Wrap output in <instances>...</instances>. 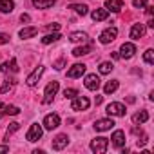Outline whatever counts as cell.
<instances>
[{
	"label": "cell",
	"mask_w": 154,
	"mask_h": 154,
	"mask_svg": "<svg viewBox=\"0 0 154 154\" xmlns=\"http://www.w3.org/2000/svg\"><path fill=\"white\" fill-rule=\"evenodd\" d=\"M112 127H114L112 116H111V118H102V120H96V122H94V131H98V132H103V131H111Z\"/></svg>",
	"instance_id": "8fae6325"
},
{
	"label": "cell",
	"mask_w": 154,
	"mask_h": 154,
	"mask_svg": "<svg viewBox=\"0 0 154 154\" xmlns=\"http://www.w3.org/2000/svg\"><path fill=\"white\" fill-rule=\"evenodd\" d=\"M36 33H38V29H36V27H33V26H29V27H24V29H20V31H18V36H20L22 40H27V38H33V36H36Z\"/></svg>",
	"instance_id": "d6986e66"
},
{
	"label": "cell",
	"mask_w": 154,
	"mask_h": 154,
	"mask_svg": "<svg viewBox=\"0 0 154 154\" xmlns=\"http://www.w3.org/2000/svg\"><path fill=\"white\" fill-rule=\"evenodd\" d=\"M143 62L145 63H154V49H147L145 53H143Z\"/></svg>",
	"instance_id": "f1b7e54d"
},
{
	"label": "cell",
	"mask_w": 154,
	"mask_h": 154,
	"mask_svg": "<svg viewBox=\"0 0 154 154\" xmlns=\"http://www.w3.org/2000/svg\"><path fill=\"white\" fill-rule=\"evenodd\" d=\"M58 89H60V84H58V82H49V84H47V87H45V91H44V103H45V105L53 102V98L56 96Z\"/></svg>",
	"instance_id": "5b68a950"
},
{
	"label": "cell",
	"mask_w": 154,
	"mask_h": 154,
	"mask_svg": "<svg viewBox=\"0 0 154 154\" xmlns=\"http://www.w3.org/2000/svg\"><path fill=\"white\" fill-rule=\"evenodd\" d=\"M132 6L136 9H143V8H147V0H132Z\"/></svg>",
	"instance_id": "1f68e13d"
},
{
	"label": "cell",
	"mask_w": 154,
	"mask_h": 154,
	"mask_svg": "<svg viewBox=\"0 0 154 154\" xmlns=\"http://www.w3.org/2000/svg\"><path fill=\"white\" fill-rule=\"evenodd\" d=\"M107 17H109V11L105 8H98V9H94L91 13V18L94 22H103V20H107Z\"/></svg>",
	"instance_id": "ac0fdd59"
},
{
	"label": "cell",
	"mask_w": 154,
	"mask_h": 154,
	"mask_svg": "<svg viewBox=\"0 0 154 154\" xmlns=\"http://www.w3.org/2000/svg\"><path fill=\"white\" fill-rule=\"evenodd\" d=\"M20 20H22V22H26V24H27V22H31V17H29V15H27V13H22V15H20Z\"/></svg>",
	"instance_id": "74e56055"
},
{
	"label": "cell",
	"mask_w": 154,
	"mask_h": 154,
	"mask_svg": "<svg viewBox=\"0 0 154 154\" xmlns=\"http://www.w3.org/2000/svg\"><path fill=\"white\" fill-rule=\"evenodd\" d=\"M93 51V47L89 45V44H84V45H80V47H74L72 49V54L74 56H84V54H89Z\"/></svg>",
	"instance_id": "603a6c76"
},
{
	"label": "cell",
	"mask_w": 154,
	"mask_h": 154,
	"mask_svg": "<svg viewBox=\"0 0 154 154\" xmlns=\"http://www.w3.org/2000/svg\"><path fill=\"white\" fill-rule=\"evenodd\" d=\"M147 120H149V112H147V111H140V112H136V114L132 116L134 125H141V123H145Z\"/></svg>",
	"instance_id": "7402d4cb"
},
{
	"label": "cell",
	"mask_w": 154,
	"mask_h": 154,
	"mask_svg": "<svg viewBox=\"0 0 154 154\" xmlns=\"http://www.w3.org/2000/svg\"><path fill=\"white\" fill-rule=\"evenodd\" d=\"M105 112H107L109 116H116V118H120V116H125L127 109H125V105H123L122 102H112V103L107 105Z\"/></svg>",
	"instance_id": "277c9868"
},
{
	"label": "cell",
	"mask_w": 154,
	"mask_h": 154,
	"mask_svg": "<svg viewBox=\"0 0 154 154\" xmlns=\"http://www.w3.org/2000/svg\"><path fill=\"white\" fill-rule=\"evenodd\" d=\"M0 152H9V147L8 145H0Z\"/></svg>",
	"instance_id": "60d3db41"
},
{
	"label": "cell",
	"mask_w": 154,
	"mask_h": 154,
	"mask_svg": "<svg viewBox=\"0 0 154 154\" xmlns=\"http://www.w3.org/2000/svg\"><path fill=\"white\" fill-rule=\"evenodd\" d=\"M36 9H49L56 4V0H31Z\"/></svg>",
	"instance_id": "ffe728a7"
},
{
	"label": "cell",
	"mask_w": 154,
	"mask_h": 154,
	"mask_svg": "<svg viewBox=\"0 0 154 154\" xmlns=\"http://www.w3.org/2000/svg\"><path fill=\"white\" fill-rule=\"evenodd\" d=\"M0 118H2V112H0Z\"/></svg>",
	"instance_id": "7bdbcfd3"
},
{
	"label": "cell",
	"mask_w": 154,
	"mask_h": 154,
	"mask_svg": "<svg viewBox=\"0 0 154 154\" xmlns=\"http://www.w3.org/2000/svg\"><path fill=\"white\" fill-rule=\"evenodd\" d=\"M85 69H87L85 63H74L67 71V78H82V76L85 74Z\"/></svg>",
	"instance_id": "9c48e42d"
},
{
	"label": "cell",
	"mask_w": 154,
	"mask_h": 154,
	"mask_svg": "<svg viewBox=\"0 0 154 154\" xmlns=\"http://www.w3.org/2000/svg\"><path fill=\"white\" fill-rule=\"evenodd\" d=\"M91 150L94 152V154H103L105 150H107V147H109V140L107 138H103V136H98V138H94L93 141H91Z\"/></svg>",
	"instance_id": "7a4b0ae2"
},
{
	"label": "cell",
	"mask_w": 154,
	"mask_h": 154,
	"mask_svg": "<svg viewBox=\"0 0 154 154\" xmlns=\"http://www.w3.org/2000/svg\"><path fill=\"white\" fill-rule=\"evenodd\" d=\"M44 129H47V131H53V129H56V127H60V116L58 114H54V112H51V114H45V118H44Z\"/></svg>",
	"instance_id": "ba28073f"
},
{
	"label": "cell",
	"mask_w": 154,
	"mask_h": 154,
	"mask_svg": "<svg viewBox=\"0 0 154 154\" xmlns=\"http://www.w3.org/2000/svg\"><path fill=\"white\" fill-rule=\"evenodd\" d=\"M6 107V103H2V102H0V109H4Z\"/></svg>",
	"instance_id": "b9f144b4"
},
{
	"label": "cell",
	"mask_w": 154,
	"mask_h": 154,
	"mask_svg": "<svg viewBox=\"0 0 154 154\" xmlns=\"http://www.w3.org/2000/svg\"><path fill=\"white\" fill-rule=\"evenodd\" d=\"M4 109H6L4 112H6V114H9V116H17V114L20 112V109H18L17 105H6Z\"/></svg>",
	"instance_id": "f546056e"
},
{
	"label": "cell",
	"mask_w": 154,
	"mask_h": 154,
	"mask_svg": "<svg viewBox=\"0 0 154 154\" xmlns=\"http://www.w3.org/2000/svg\"><path fill=\"white\" fill-rule=\"evenodd\" d=\"M69 40L72 42V44H87L89 42V35L87 33H82V31H74V33H71L69 35Z\"/></svg>",
	"instance_id": "2e32d148"
},
{
	"label": "cell",
	"mask_w": 154,
	"mask_h": 154,
	"mask_svg": "<svg viewBox=\"0 0 154 154\" xmlns=\"http://www.w3.org/2000/svg\"><path fill=\"white\" fill-rule=\"evenodd\" d=\"M42 134H44V127L40 123H31V127H29V131L26 134V140L31 141V143H35V141H38L42 138Z\"/></svg>",
	"instance_id": "3957f363"
},
{
	"label": "cell",
	"mask_w": 154,
	"mask_h": 154,
	"mask_svg": "<svg viewBox=\"0 0 154 154\" xmlns=\"http://www.w3.org/2000/svg\"><path fill=\"white\" fill-rule=\"evenodd\" d=\"M105 9L112 13H120L123 9V2L122 0H105Z\"/></svg>",
	"instance_id": "e0dca14e"
},
{
	"label": "cell",
	"mask_w": 154,
	"mask_h": 154,
	"mask_svg": "<svg viewBox=\"0 0 154 154\" xmlns=\"http://www.w3.org/2000/svg\"><path fill=\"white\" fill-rule=\"evenodd\" d=\"M69 145V136L67 134H58L54 140H53V149L54 150H62Z\"/></svg>",
	"instance_id": "5bb4252c"
},
{
	"label": "cell",
	"mask_w": 154,
	"mask_h": 154,
	"mask_svg": "<svg viewBox=\"0 0 154 154\" xmlns=\"http://www.w3.org/2000/svg\"><path fill=\"white\" fill-rule=\"evenodd\" d=\"M62 38V35L58 33V31H53V33H49V35H45L44 38H42V44L44 45H49V44H53V42H58Z\"/></svg>",
	"instance_id": "44dd1931"
},
{
	"label": "cell",
	"mask_w": 154,
	"mask_h": 154,
	"mask_svg": "<svg viewBox=\"0 0 154 154\" xmlns=\"http://www.w3.org/2000/svg\"><path fill=\"white\" fill-rule=\"evenodd\" d=\"M0 71H2V72H8V71H9V65H8V62H4L2 65H0Z\"/></svg>",
	"instance_id": "f35d334b"
},
{
	"label": "cell",
	"mask_w": 154,
	"mask_h": 154,
	"mask_svg": "<svg viewBox=\"0 0 154 154\" xmlns=\"http://www.w3.org/2000/svg\"><path fill=\"white\" fill-rule=\"evenodd\" d=\"M116 36H118V29L112 26V27H107V29H103L102 33H100V44H103V45H107V44H111L112 40H116Z\"/></svg>",
	"instance_id": "8992f818"
},
{
	"label": "cell",
	"mask_w": 154,
	"mask_h": 154,
	"mask_svg": "<svg viewBox=\"0 0 154 154\" xmlns=\"http://www.w3.org/2000/svg\"><path fill=\"white\" fill-rule=\"evenodd\" d=\"M111 143H112V147H116V149H122V147H125V132L123 131H114L112 132V136H111Z\"/></svg>",
	"instance_id": "7c38bea8"
},
{
	"label": "cell",
	"mask_w": 154,
	"mask_h": 154,
	"mask_svg": "<svg viewBox=\"0 0 154 154\" xmlns=\"http://www.w3.org/2000/svg\"><path fill=\"white\" fill-rule=\"evenodd\" d=\"M84 85L89 89V91H98V87H100V78L93 72V74H87L85 76V80H84Z\"/></svg>",
	"instance_id": "4fadbf2b"
},
{
	"label": "cell",
	"mask_w": 154,
	"mask_h": 154,
	"mask_svg": "<svg viewBox=\"0 0 154 154\" xmlns=\"http://www.w3.org/2000/svg\"><path fill=\"white\" fill-rule=\"evenodd\" d=\"M145 143H147V136H143V138H141V140L138 141V145H140V147H143Z\"/></svg>",
	"instance_id": "ab89813d"
},
{
	"label": "cell",
	"mask_w": 154,
	"mask_h": 154,
	"mask_svg": "<svg viewBox=\"0 0 154 154\" xmlns=\"http://www.w3.org/2000/svg\"><path fill=\"white\" fill-rule=\"evenodd\" d=\"M15 9L13 0H0V13H11Z\"/></svg>",
	"instance_id": "cb8c5ba5"
},
{
	"label": "cell",
	"mask_w": 154,
	"mask_h": 154,
	"mask_svg": "<svg viewBox=\"0 0 154 154\" xmlns=\"http://www.w3.org/2000/svg\"><path fill=\"white\" fill-rule=\"evenodd\" d=\"M69 9H72L74 13H78V15H82V17H85V15L89 13V8H87L85 4H71Z\"/></svg>",
	"instance_id": "d4e9b609"
},
{
	"label": "cell",
	"mask_w": 154,
	"mask_h": 154,
	"mask_svg": "<svg viewBox=\"0 0 154 154\" xmlns=\"http://www.w3.org/2000/svg\"><path fill=\"white\" fill-rule=\"evenodd\" d=\"M11 89H13V80H6V82L2 84V87H0V93L6 94V93H9Z\"/></svg>",
	"instance_id": "4dcf8cb0"
},
{
	"label": "cell",
	"mask_w": 154,
	"mask_h": 154,
	"mask_svg": "<svg viewBox=\"0 0 154 154\" xmlns=\"http://www.w3.org/2000/svg\"><path fill=\"white\" fill-rule=\"evenodd\" d=\"M120 58H123V60H129V58H132L134 54H136V45L132 44V42H125L122 47H120Z\"/></svg>",
	"instance_id": "52a82bcc"
},
{
	"label": "cell",
	"mask_w": 154,
	"mask_h": 154,
	"mask_svg": "<svg viewBox=\"0 0 154 154\" xmlns=\"http://www.w3.org/2000/svg\"><path fill=\"white\" fill-rule=\"evenodd\" d=\"M8 65H9V71H13V72L18 71V62H17V58H11V62H8Z\"/></svg>",
	"instance_id": "e575fe53"
},
{
	"label": "cell",
	"mask_w": 154,
	"mask_h": 154,
	"mask_svg": "<svg viewBox=\"0 0 154 154\" xmlns=\"http://www.w3.org/2000/svg\"><path fill=\"white\" fill-rule=\"evenodd\" d=\"M145 31H147V27H145L143 24H134V26L131 27V38H132V40H140V38L145 36Z\"/></svg>",
	"instance_id": "9a60e30c"
},
{
	"label": "cell",
	"mask_w": 154,
	"mask_h": 154,
	"mask_svg": "<svg viewBox=\"0 0 154 154\" xmlns=\"http://www.w3.org/2000/svg\"><path fill=\"white\" fill-rule=\"evenodd\" d=\"M20 129V123L18 122H13V123H9V127H8V131H6V141L9 140V136L13 134V132H17Z\"/></svg>",
	"instance_id": "83f0119b"
},
{
	"label": "cell",
	"mask_w": 154,
	"mask_h": 154,
	"mask_svg": "<svg viewBox=\"0 0 154 154\" xmlns=\"http://www.w3.org/2000/svg\"><path fill=\"white\" fill-rule=\"evenodd\" d=\"M112 69H114V65H112L111 62H102V63H100V67H98L100 74H109Z\"/></svg>",
	"instance_id": "4316f807"
},
{
	"label": "cell",
	"mask_w": 154,
	"mask_h": 154,
	"mask_svg": "<svg viewBox=\"0 0 154 154\" xmlns=\"http://www.w3.org/2000/svg\"><path fill=\"white\" fill-rule=\"evenodd\" d=\"M118 85H120V84H118V80H111V82H107V84H105L103 93H105V94H112V93L118 89Z\"/></svg>",
	"instance_id": "484cf974"
},
{
	"label": "cell",
	"mask_w": 154,
	"mask_h": 154,
	"mask_svg": "<svg viewBox=\"0 0 154 154\" xmlns=\"http://www.w3.org/2000/svg\"><path fill=\"white\" fill-rule=\"evenodd\" d=\"M9 40H11V36H9L8 33H0V45H6V44H9Z\"/></svg>",
	"instance_id": "836d02e7"
},
{
	"label": "cell",
	"mask_w": 154,
	"mask_h": 154,
	"mask_svg": "<svg viewBox=\"0 0 154 154\" xmlns=\"http://www.w3.org/2000/svg\"><path fill=\"white\" fill-rule=\"evenodd\" d=\"M63 65H65V60L62 58V60H58V62L54 63V69H56V71H60V69H63Z\"/></svg>",
	"instance_id": "8d00e7d4"
},
{
	"label": "cell",
	"mask_w": 154,
	"mask_h": 154,
	"mask_svg": "<svg viewBox=\"0 0 154 154\" xmlns=\"http://www.w3.org/2000/svg\"><path fill=\"white\" fill-rule=\"evenodd\" d=\"M76 94H78V91H76V89H65V91H63V96H65V98H71V100H72Z\"/></svg>",
	"instance_id": "d6a6232c"
},
{
	"label": "cell",
	"mask_w": 154,
	"mask_h": 154,
	"mask_svg": "<svg viewBox=\"0 0 154 154\" xmlns=\"http://www.w3.org/2000/svg\"><path fill=\"white\" fill-rule=\"evenodd\" d=\"M44 71H45V69H44V65H38V67H36V69L27 76V78H26V84H27L29 87H35V85L38 84V80H40V76L44 74Z\"/></svg>",
	"instance_id": "30bf717a"
},
{
	"label": "cell",
	"mask_w": 154,
	"mask_h": 154,
	"mask_svg": "<svg viewBox=\"0 0 154 154\" xmlns=\"http://www.w3.org/2000/svg\"><path fill=\"white\" fill-rule=\"evenodd\" d=\"M47 31H58L60 29V24H56V22H53V24H47V27H45Z\"/></svg>",
	"instance_id": "d590c367"
},
{
	"label": "cell",
	"mask_w": 154,
	"mask_h": 154,
	"mask_svg": "<svg viewBox=\"0 0 154 154\" xmlns=\"http://www.w3.org/2000/svg\"><path fill=\"white\" fill-rule=\"evenodd\" d=\"M89 105H91V100H89L87 96H78V94H76V96L72 98V102H71V109H72V111H76V112H80V111H87V109H89Z\"/></svg>",
	"instance_id": "6da1fadb"
}]
</instances>
